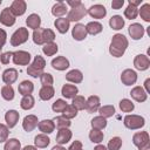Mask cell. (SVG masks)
<instances>
[{"mask_svg":"<svg viewBox=\"0 0 150 150\" xmlns=\"http://www.w3.org/2000/svg\"><path fill=\"white\" fill-rule=\"evenodd\" d=\"M129 46V41L128 39L123 35V34H115L110 41V46H109V53L111 56L114 57H121L124 55L127 48Z\"/></svg>","mask_w":150,"mask_h":150,"instance_id":"1","label":"cell"},{"mask_svg":"<svg viewBox=\"0 0 150 150\" xmlns=\"http://www.w3.org/2000/svg\"><path fill=\"white\" fill-rule=\"evenodd\" d=\"M46 67V60L41 55H36L33 60V62L27 67V74L32 77H40L43 73V69Z\"/></svg>","mask_w":150,"mask_h":150,"instance_id":"2","label":"cell"},{"mask_svg":"<svg viewBox=\"0 0 150 150\" xmlns=\"http://www.w3.org/2000/svg\"><path fill=\"white\" fill-rule=\"evenodd\" d=\"M123 124L125 128L130 129V130H137V129H141L144 127L145 124V120L143 116L141 115H127L123 120Z\"/></svg>","mask_w":150,"mask_h":150,"instance_id":"3","label":"cell"},{"mask_svg":"<svg viewBox=\"0 0 150 150\" xmlns=\"http://www.w3.org/2000/svg\"><path fill=\"white\" fill-rule=\"evenodd\" d=\"M29 38V33H28V29L25 28V27H20L18 28L11 36V45L13 47H16V46H20L22 43H25Z\"/></svg>","mask_w":150,"mask_h":150,"instance_id":"4","label":"cell"},{"mask_svg":"<svg viewBox=\"0 0 150 150\" xmlns=\"http://www.w3.org/2000/svg\"><path fill=\"white\" fill-rule=\"evenodd\" d=\"M32 56L26 50H15L12 53V61L16 66H29Z\"/></svg>","mask_w":150,"mask_h":150,"instance_id":"5","label":"cell"},{"mask_svg":"<svg viewBox=\"0 0 150 150\" xmlns=\"http://www.w3.org/2000/svg\"><path fill=\"white\" fill-rule=\"evenodd\" d=\"M86 15H87V9H86L84 5L81 2L79 6L70 8V11H69L68 14H67V19H68L69 22H70V21L77 22V21H80L81 19H83Z\"/></svg>","mask_w":150,"mask_h":150,"instance_id":"6","label":"cell"},{"mask_svg":"<svg viewBox=\"0 0 150 150\" xmlns=\"http://www.w3.org/2000/svg\"><path fill=\"white\" fill-rule=\"evenodd\" d=\"M134 67L137 70H141V71L146 70L150 67V59H149V56L145 55V54L136 55L135 59H134Z\"/></svg>","mask_w":150,"mask_h":150,"instance_id":"7","label":"cell"},{"mask_svg":"<svg viewBox=\"0 0 150 150\" xmlns=\"http://www.w3.org/2000/svg\"><path fill=\"white\" fill-rule=\"evenodd\" d=\"M128 33L130 35V38L132 40H141L145 33V28L138 23V22H135V23H131L128 28Z\"/></svg>","mask_w":150,"mask_h":150,"instance_id":"8","label":"cell"},{"mask_svg":"<svg viewBox=\"0 0 150 150\" xmlns=\"http://www.w3.org/2000/svg\"><path fill=\"white\" fill-rule=\"evenodd\" d=\"M121 81L124 86H131L135 84L137 81V73L134 69H124L121 74Z\"/></svg>","mask_w":150,"mask_h":150,"instance_id":"9","label":"cell"},{"mask_svg":"<svg viewBox=\"0 0 150 150\" xmlns=\"http://www.w3.org/2000/svg\"><path fill=\"white\" fill-rule=\"evenodd\" d=\"M87 14H89L93 19H103L107 15V9L103 5L96 4L89 7V9H87Z\"/></svg>","mask_w":150,"mask_h":150,"instance_id":"10","label":"cell"},{"mask_svg":"<svg viewBox=\"0 0 150 150\" xmlns=\"http://www.w3.org/2000/svg\"><path fill=\"white\" fill-rule=\"evenodd\" d=\"M15 21H16V19L13 15V13L11 12L9 7H6L1 11V13H0V23H2L6 27H11L15 23Z\"/></svg>","mask_w":150,"mask_h":150,"instance_id":"11","label":"cell"},{"mask_svg":"<svg viewBox=\"0 0 150 150\" xmlns=\"http://www.w3.org/2000/svg\"><path fill=\"white\" fill-rule=\"evenodd\" d=\"M11 12L13 13V15L16 18V16H21L25 14L26 9H27V4L26 1L23 0H14L9 7Z\"/></svg>","mask_w":150,"mask_h":150,"instance_id":"12","label":"cell"},{"mask_svg":"<svg viewBox=\"0 0 150 150\" xmlns=\"http://www.w3.org/2000/svg\"><path fill=\"white\" fill-rule=\"evenodd\" d=\"M52 67L55 69V70H59V71H62V70H66L69 68L70 63H69V60L66 59L64 56H56L50 62Z\"/></svg>","mask_w":150,"mask_h":150,"instance_id":"13","label":"cell"},{"mask_svg":"<svg viewBox=\"0 0 150 150\" xmlns=\"http://www.w3.org/2000/svg\"><path fill=\"white\" fill-rule=\"evenodd\" d=\"M38 124H39V121H38V116L35 115H27L22 121V128L27 132L33 131L38 127Z\"/></svg>","mask_w":150,"mask_h":150,"instance_id":"14","label":"cell"},{"mask_svg":"<svg viewBox=\"0 0 150 150\" xmlns=\"http://www.w3.org/2000/svg\"><path fill=\"white\" fill-rule=\"evenodd\" d=\"M87 30H86V26L82 23H76L73 28H71V36L74 40L76 41H82L87 38Z\"/></svg>","mask_w":150,"mask_h":150,"instance_id":"15","label":"cell"},{"mask_svg":"<svg viewBox=\"0 0 150 150\" xmlns=\"http://www.w3.org/2000/svg\"><path fill=\"white\" fill-rule=\"evenodd\" d=\"M101 107V101L97 95H91L86 100V110L88 112H96Z\"/></svg>","mask_w":150,"mask_h":150,"instance_id":"16","label":"cell"},{"mask_svg":"<svg viewBox=\"0 0 150 150\" xmlns=\"http://www.w3.org/2000/svg\"><path fill=\"white\" fill-rule=\"evenodd\" d=\"M73 137V132L69 130V128H63V129H59L57 134H56V143L60 145L67 144Z\"/></svg>","mask_w":150,"mask_h":150,"instance_id":"17","label":"cell"},{"mask_svg":"<svg viewBox=\"0 0 150 150\" xmlns=\"http://www.w3.org/2000/svg\"><path fill=\"white\" fill-rule=\"evenodd\" d=\"M130 95L131 97L136 101V102H145L146 98H148V94L145 93V90L143 89V87H139V86H136L131 89L130 91Z\"/></svg>","mask_w":150,"mask_h":150,"instance_id":"18","label":"cell"},{"mask_svg":"<svg viewBox=\"0 0 150 150\" xmlns=\"http://www.w3.org/2000/svg\"><path fill=\"white\" fill-rule=\"evenodd\" d=\"M19 117H20V114L14 110V109H11L8 110L6 114H5V121H6V125L11 129V128H14L19 121Z\"/></svg>","mask_w":150,"mask_h":150,"instance_id":"19","label":"cell"},{"mask_svg":"<svg viewBox=\"0 0 150 150\" xmlns=\"http://www.w3.org/2000/svg\"><path fill=\"white\" fill-rule=\"evenodd\" d=\"M18 80V70L15 68H7L2 73V81L6 84H13Z\"/></svg>","mask_w":150,"mask_h":150,"instance_id":"20","label":"cell"},{"mask_svg":"<svg viewBox=\"0 0 150 150\" xmlns=\"http://www.w3.org/2000/svg\"><path fill=\"white\" fill-rule=\"evenodd\" d=\"M67 13H68V8H67V5L63 1H57L52 7V14L54 16H56L57 19L59 18H63V15L67 14Z\"/></svg>","mask_w":150,"mask_h":150,"instance_id":"21","label":"cell"},{"mask_svg":"<svg viewBox=\"0 0 150 150\" xmlns=\"http://www.w3.org/2000/svg\"><path fill=\"white\" fill-rule=\"evenodd\" d=\"M66 80L68 82H71V83L77 84V83H81L83 81V74L79 69H71V70H69L66 74Z\"/></svg>","mask_w":150,"mask_h":150,"instance_id":"22","label":"cell"},{"mask_svg":"<svg viewBox=\"0 0 150 150\" xmlns=\"http://www.w3.org/2000/svg\"><path fill=\"white\" fill-rule=\"evenodd\" d=\"M18 90H19V94H21L22 96L32 95V93H33V90H34V83H33L32 81L23 80L22 82L19 83Z\"/></svg>","mask_w":150,"mask_h":150,"instance_id":"23","label":"cell"},{"mask_svg":"<svg viewBox=\"0 0 150 150\" xmlns=\"http://www.w3.org/2000/svg\"><path fill=\"white\" fill-rule=\"evenodd\" d=\"M61 94L66 98H74L79 94V88L74 84L66 83V84H63V87L61 89Z\"/></svg>","mask_w":150,"mask_h":150,"instance_id":"24","label":"cell"},{"mask_svg":"<svg viewBox=\"0 0 150 150\" xmlns=\"http://www.w3.org/2000/svg\"><path fill=\"white\" fill-rule=\"evenodd\" d=\"M38 128H39V130L41 131V134L48 135V134H52V132L54 131L55 125H54L53 120H42V121L39 122Z\"/></svg>","mask_w":150,"mask_h":150,"instance_id":"25","label":"cell"},{"mask_svg":"<svg viewBox=\"0 0 150 150\" xmlns=\"http://www.w3.org/2000/svg\"><path fill=\"white\" fill-rule=\"evenodd\" d=\"M54 26L56 28V30L60 33V34H66L69 29V26H70V22L68 21L67 18H59L54 21Z\"/></svg>","mask_w":150,"mask_h":150,"instance_id":"26","label":"cell"},{"mask_svg":"<svg viewBox=\"0 0 150 150\" xmlns=\"http://www.w3.org/2000/svg\"><path fill=\"white\" fill-rule=\"evenodd\" d=\"M54 94L55 89L53 88V86H42V88L39 90V97L42 101H49L54 97Z\"/></svg>","mask_w":150,"mask_h":150,"instance_id":"27","label":"cell"},{"mask_svg":"<svg viewBox=\"0 0 150 150\" xmlns=\"http://www.w3.org/2000/svg\"><path fill=\"white\" fill-rule=\"evenodd\" d=\"M26 23H27L28 28H32L33 30H35V29L40 28V26H41V18L36 13H32L27 16Z\"/></svg>","mask_w":150,"mask_h":150,"instance_id":"28","label":"cell"},{"mask_svg":"<svg viewBox=\"0 0 150 150\" xmlns=\"http://www.w3.org/2000/svg\"><path fill=\"white\" fill-rule=\"evenodd\" d=\"M86 30H87V34L97 35L103 30V26L98 21H90L86 25Z\"/></svg>","mask_w":150,"mask_h":150,"instance_id":"29","label":"cell"},{"mask_svg":"<svg viewBox=\"0 0 150 150\" xmlns=\"http://www.w3.org/2000/svg\"><path fill=\"white\" fill-rule=\"evenodd\" d=\"M125 22H124V19L121 16V15H112L110 19H109V26L111 29L114 30H120L124 27Z\"/></svg>","mask_w":150,"mask_h":150,"instance_id":"30","label":"cell"},{"mask_svg":"<svg viewBox=\"0 0 150 150\" xmlns=\"http://www.w3.org/2000/svg\"><path fill=\"white\" fill-rule=\"evenodd\" d=\"M148 141L150 139H149V134L146 131H138V132H135L132 136V143L136 146H139Z\"/></svg>","mask_w":150,"mask_h":150,"instance_id":"31","label":"cell"},{"mask_svg":"<svg viewBox=\"0 0 150 150\" xmlns=\"http://www.w3.org/2000/svg\"><path fill=\"white\" fill-rule=\"evenodd\" d=\"M49 143H50V139L46 134H39L34 137V145L36 148H40V149L47 148Z\"/></svg>","mask_w":150,"mask_h":150,"instance_id":"32","label":"cell"},{"mask_svg":"<svg viewBox=\"0 0 150 150\" xmlns=\"http://www.w3.org/2000/svg\"><path fill=\"white\" fill-rule=\"evenodd\" d=\"M90 124H91V129H96V130H102V129H104L105 127H107V118H104V117H102V116H95L93 120H91V122H90Z\"/></svg>","mask_w":150,"mask_h":150,"instance_id":"33","label":"cell"},{"mask_svg":"<svg viewBox=\"0 0 150 150\" xmlns=\"http://www.w3.org/2000/svg\"><path fill=\"white\" fill-rule=\"evenodd\" d=\"M35 104V100L33 97V95H26L21 98L20 101V107L23 110H30Z\"/></svg>","mask_w":150,"mask_h":150,"instance_id":"34","label":"cell"},{"mask_svg":"<svg viewBox=\"0 0 150 150\" xmlns=\"http://www.w3.org/2000/svg\"><path fill=\"white\" fill-rule=\"evenodd\" d=\"M97 111L100 112V116H102L104 118H109L115 115V107L111 104H107V105L100 107Z\"/></svg>","mask_w":150,"mask_h":150,"instance_id":"35","label":"cell"},{"mask_svg":"<svg viewBox=\"0 0 150 150\" xmlns=\"http://www.w3.org/2000/svg\"><path fill=\"white\" fill-rule=\"evenodd\" d=\"M59 50V47L55 42H49V43H45L43 47H42V52L46 56H53L57 53Z\"/></svg>","mask_w":150,"mask_h":150,"instance_id":"36","label":"cell"},{"mask_svg":"<svg viewBox=\"0 0 150 150\" xmlns=\"http://www.w3.org/2000/svg\"><path fill=\"white\" fill-rule=\"evenodd\" d=\"M14 95H15V94H14V89H13L12 86L5 84V86L1 87V96H2L4 100H6V101H12V100L14 98Z\"/></svg>","mask_w":150,"mask_h":150,"instance_id":"37","label":"cell"},{"mask_svg":"<svg viewBox=\"0 0 150 150\" xmlns=\"http://www.w3.org/2000/svg\"><path fill=\"white\" fill-rule=\"evenodd\" d=\"M53 122H54V125H55L57 129L69 128V127H70V124H71L70 120H67V118H66V117H63L62 115H61V116H56V117H54Z\"/></svg>","mask_w":150,"mask_h":150,"instance_id":"38","label":"cell"},{"mask_svg":"<svg viewBox=\"0 0 150 150\" xmlns=\"http://www.w3.org/2000/svg\"><path fill=\"white\" fill-rule=\"evenodd\" d=\"M4 150H21V143L16 138H9L5 142Z\"/></svg>","mask_w":150,"mask_h":150,"instance_id":"39","label":"cell"},{"mask_svg":"<svg viewBox=\"0 0 150 150\" xmlns=\"http://www.w3.org/2000/svg\"><path fill=\"white\" fill-rule=\"evenodd\" d=\"M120 105V109L123 111V112H131L134 109H135V104L129 100V98H122L118 103Z\"/></svg>","mask_w":150,"mask_h":150,"instance_id":"40","label":"cell"},{"mask_svg":"<svg viewBox=\"0 0 150 150\" xmlns=\"http://www.w3.org/2000/svg\"><path fill=\"white\" fill-rule=\"evenodd\" d=\"M103 132L101 130H96V129H91L89 131V139L93 142V143H96V144H100L102 141H103Z\"/></svg>","mask_w":150,"mask_h":150,"instance_id":"41","label":"cell"},{"mask_svg":"<svg viewBox=\"0 0 150 150\" xmlns=\"http://www.w3.org/2000/svg\"><path fill=\"white\" fill-rule=\"evenodd\" d=\"M138 14L145 22H150V4H148V2L143 4L141 6V8L138 9Z\"/></svg>","mask_w":150,"mask_h":150,"instance_id":"42","label":"cell"},{"mask_svg":"<svg viewBox=\"0 0 150 150\" xmlns=\"http://www.w3.org/2000/svg\"><path fill=\"white\" fill-rule=\"evenodd\" d=\"M122 138L118 137V136H115L112 138L109 139L108 142V145H107V149L108 150H120L121 146H122Z\"/></svg>","mask_w":150,"mask_h":150,"instance_id":"43","label":"cell"},{"mask_svg":"<svg viewBox=\"0 0 150 150\" xmlns=\"http://www.w3.org/2000/svg\"><path fill=\"white\" fill-rule=\"evenodd\" d=\"M77 111H79V110H77L74 105L68 104V105L64 108V110L62 111V116L66 117L67 120H71V118H74V117L77 116Z\"/></svg>","mask_w":150,"mask_h":150,"instance_id":"44","label":"cell"},{"mask_svg":"<svg viewBox=\"0 0 150 150\" xmlns=\"http://www.w3.org/2000/svg\"><path fill=\"white\" fill-rule=\"evenodd\" d=\"M42 40H43V45L49 43V42H54L55 33L49 28H42Z\"/></svg>","mask_w":150,"mask_h":150,"instance_id":"45","label":"cell"},{"mask_svg":"<svg viewBox=\"0 0 150 150\" xmlns=\"http://www.w3.org/2000/svg\"><path fill=\"white\" fill-rule=\"evenodd\" d=\"M73 102H71V105H74L77 110H83L86 109V98L81 95H76L74 98H71Z\"/></svg>","mask_w":150,"mask_h":150,"instance_id":"46","label":"cell"},{"mask_svg":"<svg viewBox=\"0 0 150 150\" xmlns=\"http://www.w3.org/2000/svg\"><path fill=\"white\" fill-rule=\"evenodd\" d=\"M138 15V8L137 7H134L131 5H128V7L124 9V16L129 20H134L136 19Z\"/></svg>","mask_w":150,"mask_h":150,"instance_id":"47","label":"cell"},{"mask_svg":"<svg viewBox=\"0 0 150 150\" xmlns=\"http://www.w3.org/2000/svg\"><path fill=\"white\" fill-rule=\"evenodd\" d=\"M67 105H68V104H67V102H66L64 100L59 98V100H56V101L53 103L52 109H53V111H54V112H62Z\"/></svg>","mask_w":150,"mask_h":150,"instance_id":"48","label":"cell"},{"mask_svg":"<svg viewBox=\"0 0 150 150\" xmlns=\"http://www.w3.org/2000/svg\"><path fill=\"white\" fill-rule=\"evenodd\" d=\"M40 82L42 86H53L54 83L53 75L49 73H42V75L40 76Z\"/></svg>","mask_w":150,"mask_h":150,"instance_id":"49","label":"cell"},{"mask_svg":"<svg viewBox=\"0 0 150 150\" xmlns=\"http://www.w3.org/2000/svg\"><path fill=\"white\" fill-rule=\"evenodd\" d=\"M8 135H9V128L6 124L0 123V143H4L8 139Z\"/></svg>","mask_w":150,"mask_h":150,"instance_id":"50","label":"cell"},{"mask_svg":"<svg viewBox=\"0 0 150 150\" xmlns=\"http://www.w3.org/2000/svg\"><path fill=\"white\" fill-rule=\"evenodd\" d=\"M33 42L35 45H43V40H42V28H38L33 32Z\"/></svg>","mask_w":150,"mask_h":150,"instance_id":"51","label":"cell"},{"mask_svg":"<svg viewBox=\"0 0 150 150\" xmlns=\"http://www.w3.org/2000/svg\"><path fill=\"white\" fill-rule=\"evenodd\" d=\"M12 53L13 52H5V53H2L1 56H0V62L2 64H8L11 59H12Z\"/></svg>","mask_w":150,"mask_h":150,"instance_id":"52","label":"cell"},{"mask_svg":"<svg viewBox=\"0 0 150 150\" xmlns=\"http://www.w3.org/2000/svg\"><path fill=\"white\" fill-rule=\"evenodd\" d=\"M6 41H7V33L2 28H0V54H2L1 50H2V47L5 46Z\"/></svg>","mask_w":150,"mask_h":150,"instance_id":"53","label":"cell"},{"mask_svg":"<svg viewBox=\"0 0 150 150\" xmlns=\"http://www.w3.org/2000/svg\"><path fill=\"white\" fill-rule=\"evenodd\" d=\"M82 149V142L81 141H74L67 150H81Z\"/></svg>","mask_w":150,"mask_h":150,"instance_id":"54","label":"cell"},{"mask_svg":"<svg viewBox=\"0 0 150 150\" xmlns=\"http://www.w3.org/2000/svg\"><path fill=\"white\" fill-rule=\"evenodd\" d=\"M124 5V0H112L111 1V7L112 9H120Z\"/></svg>","mask_w":150,"mask_h":150,"instance_id":"55","label":"cell"},{"mask_svg":"<svg viewBox=\"0 0 150 150\" xmlns=\"http://www.w3.org/2000/svg\"><path fill=\"white\" fill-rule=\"evenodd\" d=\"M143 89L145 90L146 94H150V79H146L144 81V88Z\"/></svg>","mask_w":150,"mask_h":150,"instance_id":"56","label":"cell"},{"mask_svg":"<svg viewBox=\"0 0 150 150\" xmlns=\"http://www.w3.org/2000/svg\"><path fill=\"white\" fill-rule=\"evenodd\" d=\"M137 148H138V150H150V141L143 143L142 145H139V146H137Z\"/></svg>","mask_w":150,"mask_h":150,"instance_id":"57","label":"cell"},{"mask_svg":"<svg viewBox=\"0 0 150 150\" xmlns=\"http://www.w3.org/2000/svg\"><path fill=\"white\" fill-rule=\"evenodd\" d=\"M80 4H81V1H80V0H76V1H67V2H66V5L70 6L71 8H73V7H76V6H79Z\"/></svg>","mask_w":150,"mask_h":150,"instance_id":"58","label":"cell"},{"mask_svg":"<svg viewBox=\"0 0 150 150\" xmlns=\"http://www.w3.org/2000/svg\"><path fill=\"white\" fill-rule=\"evenodd\" d=\"M128 2H129V5H131V6H134V7H137L138 5L142 4V0H129Z\"/></svg>","mask_w":150,"mask_h":150,"instance_id":"59","label":"cell"},{"mask_svg":"<svg viewBox=\"0 0 150 150\" xmlns=\"http://www.w3.org/2000/svg\"><path fill=\"white\" fill-rule=\"evenodd\" d=\"M52 150H67L63 145H60V144H56V145H54L53 148H52Z\"/></svg>","mask_w":150,"mask_h":150,"instance_id":"60","label":"cell"},{"mask_svg":"<svg viewBox=\"0 0 150 150\" xmlns=\"http://www.w3.org/2000/svg\"><path fill=\"white\" fill-rule=\"evenodd\" d=\"M94 150H108V149H107V146H104L103 144H97V145L94 148Z\"/></svg>","mask_w":150,"mask_h":150,"instance_id":"61","label":"cell"},{"mask_svg":"<svg viewBox=\"0 0 150 150\" xmlns=\"http://www.w3.org/2000/svg\"><path fill=\"white\" fill-rule=\"evenodd\" d=\"M22 150H38V148L35 145H26Z\"/></svg>","mask_w":150,"mask_h":150,"instance_id":"62","label":"cell"},{"mask_svg":"<svg viewBox=\"0 0 150 150\" xmlns=\"http://www.w3.org/2000/svg\"><path fill=\"white\" fill-rule=\"evenodd\" d=\"M1 2H2V1H1V0H0V5H1Z\"/></svg>","mask_w":150,"mask_h":150,"instance_id":"63","label":"cell"},{"mask_svg":"<svg viewBox=\"0 0 150 150\" xmlns=\"http://www.w3.org/2000/svg\"><path fill=\"white\" fill-rule=\"evenodd\" d=\"M81 150H83V149H81Z\"/></svg>","mask_w":150,"mask_h":150,"instance_id":"64","label":"cell"}]
</instances>
